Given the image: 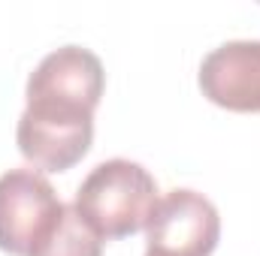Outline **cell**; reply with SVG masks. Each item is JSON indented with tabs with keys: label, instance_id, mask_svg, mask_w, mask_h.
I'll return each instance as SVG.
<instances>
[{
	"label": "cell",
	"instance_id": "6da1fadb",
	"mask_svg": "<svg viewBox=\"0 0 260 256\" xmlns=\"http://www.w3.org/2000/svg\"><path fill=\"white\" fill-rule=\"evenodd\" d=\"M157 202L160 196L151 172L133 160L115 157L88 172L76 190L73 208L103 241H118L148 226Z\"/></svg>",
	"mask_w": 260,
	"mask_h": 256
},
{
	"label": "cell",
	"instance_id": "7a4b0ae2",
	"mask_svg": "<svg viewBox=\"0 0 260 256\" xmlns=\"http://www.w3.org/2000/svg\"><path fill=\"white\" fill-rule=\"evenodd\" d=\"M64 214V202L37 169H9L0 175V250L30 256Z\"/></svg>",
	"mask_w": 260,
	"mask_h": 256
},
{
	"label": "cell",
	"instance_id": "3957f363",
	"mask_svg": "<svg viewBox=\"0 0 260 256\" xmlns=\"http://www.w3.org/2000/svg\"><path fill=\"white\" fill-rule=\"evenodd\" d=\"M94 139V115L91 112H73V109H58L46 103H27L15 142L21 157L43 169V172H67L73 169L91 148Z\"/></svg>",
	"mask_w": 260,
	"mask_h": 256
},
{
	"label": "cell",
	"instance_id": "277c9868",
	"mask_svg": "<svg viewBox=\"0 0 260 256\" xmlns=\"http://www.w3.org/2000/svg\"><path fill=\"white\" fill-rule=\"evenodd\" d=\"M218 238V208L197 190H170L160 196L145 226L148 253L160 256H212Z\"/></svg>",
	"mask_w": 260,
	"mask_h": 256
},
{
	"label": "cell",
	"instance_id": "5b68a950",
	"mask_svg": "<svg viewBox=\"0 0 260 256\" xmlns=\"http://www.w3.org/2000/svg\"><path fill=\"white\" fill-rule=\"evenodd\" d=\"M103 88H106V72L100 58L82 46H64L37 64L27 78L24 97L27 103H52L94 115Z\"/></svg>",
	"mask_w": 260,
	"mask_h": 256
},
{
	"label": "cell",
	"instance_id": "8992f818",
	"mask_svg": "<svg viewBox=\"0 0 260 256\" xmlns=\"http://www.w3.org/2000/svg\"><path fill=\"white\" fill-rule=\"evenodd\" d=\"M200 91L209 103L260 115V39H233L212 49L200 64Z\"/></svg>",
	"mask_w": 260,
	"mask_h": 256
},
{
	"label": "cell",
	"instance_id": "52a82bcc",
	"mask_svg": "<svg viewBox=\"0 0 260 256\" xmlns=\"http://www.w3.org/2000/svg\"><path fill=\"white\" fill-rule=\"evenodd\" d=\"M30 256H103V238L82 220L73 205H64L61 220Z\"/></svg>",
	"mask_w": 260,
	"mask_h": 256
},
{
	"label": "cell",
	"instance_id": "ba28073f",
	"mask_svg": "<svg viewBox=\"0 0 260 256\" xmlns=\"http://www.w3.org/2000/svg\"><path fill=\"white\" fill-rule=\"evenodd\" d=\"M145 256H160V253H148V250H145Z\"/></svg>",
	"mask_w": 260,
	"mask_h": 256
}]
</instances>
